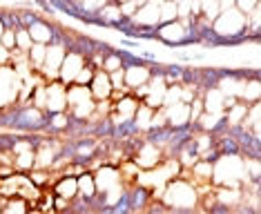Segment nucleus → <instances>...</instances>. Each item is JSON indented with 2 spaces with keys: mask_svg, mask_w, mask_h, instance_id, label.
I'll list each match as a JSON object with an SVG mask.
<instances>
[{
  "mask_svg": "<svg viewBox=\"0 0 261 214\" xmlns=\"http://www.w3.org/2000/svg\"><path fill=\"white\" fill-rule=\"evenodd\" d=\"M36 165V150H22L14 154V170L18 172H32Z\"/></svg>",
  "mask_w": 261,
  "mask_h": 214,
  "instance_id": "obj_15",
  "label": "nucleus"
},
{
  "mask_svg": "<svg viewBox=\"0 0 261 214\" xmlns=\"http://www.w3.org/2000/svg\"><path fill=\"white\" fill-rule=\"evenodd\" d=\"M85 65V56H81V54H74V51H67L61 63V69H58V81L65 83V85H72L76 74H79V69Z\"/></svg>",
  "mask_w": 261,
  "mask_h": 214,
  "instance_id": "obj_7",
  "label": "nucleus"
},
{
  "mask_svg": "<svg viewBox=\"0 0 261 214\" xmlns=\"http://www.w3.org/2000/svg\"><path fill=\"white\" fill-rule=\"evenodd\" d=\"M163 147L154 145L150 141H143L141 143V147L136 150V154L132 156V160L136 165H139V170H150L154 165H159L163 160Z\"/></svg>",
  "mask_w": 261,
  "mask_h": 214,
  "instance_id": "obj_5",
  "label": "nucleus"
},
{
  "mask_svg": "<svg viewBox=\"0 0 261 214\" xmlns=\"http://www.w3.org/2000/svg\"><path fill=\"white\" fill-rule=\"evenodd\" d=\"M45 89H47L45 112H67V85L54 78L45 83Z\"/></svg>",
  "mask_w": 261,
  "mask_h": 214,
  "instance_id": "obj_4",
  "label": "nucleus"
},
{
  "mask_svg": "<svg viewBox=\"0 0 261 214\" xmlns=\"http://www.w3.org/2000/svg\"><path fill=\"white\" fill-rule=\"evenodd\" d=\"M129 194V207L132 210H147L152 203V190L141 185V183H134L132 188H127Z\"/></svg>",
  "mask_w": 261,
  "mask_h": 214,
  "instance_id": "obj_10",
  "label": "nucleus"
},
{
  "mask_svg": "<svg viewBox=\"0 0 261 214\" xmlns=\"http://www.w3.org/2000/svg\"><path fill=\"white\" fill-rule=\"evenodd\" d=\"M199 3H201V18H205L207 22L215 20V18L219 16V11H221L219 0H199Z\"/></svg>",
  "mask_w": 261,
  "mask_h": 214,
  "instance_id": "obj_21",
  "label": "nucleus"
},
{
  "mask_svg": "<svg viewBox=\"0 0 261 214\" xmlns=\"http://www.w3.org/2000/svg\"><path fill=\"white\" fill-rule=\"evenodd\" d=\"M65 54H67V49H65L63 45H47L45 61H43V65H40V69H38V74L43 76L45 81L58 78V69H61V63H63Z\"/></svg>",
  "mask_w": 261,
  "mask_h": 214,
  "instance_id": "obj_3",
  "label": "nucleus"
},
{
  "mask_svg": "<svg viewBox=\"0 0 261 214\" xmlns=\"http://www.w3.org/2000/svg\"><path fill=\"white\" fill-rule=\"evenodd\" d=\"M110 0H79V9L85 14H98Z\"/></svg>",
  "mask_w": 261,
  "mask_h": 214,
  "instance_id": "obj_23",
  "label": "nucleus"
},
{
  "mask_svg": "<svg viewBox=\"0 0 261 214\" xmlns=\"http://www.w3.org/2000/svg\"><path fill=\"white\" fill-rule=\"evenodd\" d=\"M49 192L54 196H63V199L72 201L79 194V181H76L74 174H61L56 178L54 185H49Z\"/></svg>",
  "mask_w": 261,
  "mask_h": 214,
  "instance_id": "obj_9",
  "label": "nucleus"
},
{
  "mask_svg": "<svg viewBox=\"0 0 261 214\" xmlns=\"http://www.w3.org/2000/svg\"><path fill=\"white\" fill-rule=\"evenodd\" d=\"M16 141H18V132H0V154H11Z\"/></svg>",
  "mask_w": 261,
  "mask_h": 214,
  "instance_id": "obj_22",
  "label": "nucleus"
},
{
  "mask_svg": "<svg viewBox=\"0 0 261 214\" xmlns=\"http://www.w3.org/2000/svg\"><path fill=\"white\" fill-rule=\"evenodd\" d=\"M199 188L192 181L181 176H174L172 181L165 183L161 201L168 210H192L199 203Z\"/></svg>",
  "mask_w": 261,
  "mask_h": 214,
  "instance_id": "obj_1",
  "label": "nucleus"
},
{
  "mask_svg": "<svg viewBox=\"0 0 261 214\" xmlns=\"http://www.w3.org/2000/svg\"><path fill=\"white\" fill-rule=\"evenodd\" d=\"M114 3H118V5H121V3H125V0H114Z\"/></svg>",
  "mask_w": 261,
  "mask_h": 214,
  "instance_id": "obj_32",
  "label": "nucleus"
},
{
  "mask_svg": "<svg viewBox=\"0 0 261 214\" xmlns=\"http://www.w3.org/2000/svg\"><path fill=\"white\" fill-rule=\"evenodd\" d=\"M201 100H203V112H210V114H221L225 112V94L221 92L219 87H212V89H205L201 94Z\"/></svg>",
  "mask_w": 261,
  "mask_h": 214,
  "instance_id": "obj_11",
  "label": "nucleus"
},
{
  "mask_svg": "<svg viewBox=\"0 0 261 214\" xmlns=\"http://www.w3.org/2000/svg\"><path fill=\"white\" fill-rule=\"evenodd\" d=\"M152 114H154V110H152V107H147L145 103H141V105H139V110L134 112V123H136V127H139L141 132H145V129H150Z\"/></svg>",
  "mask_w": 261,
  "mask_h": 214,
  "instance_id": "obj_18",
  "label": "nucleus"
},
{
  "mask_svg": "<svg viewBox=\"0 0 261 214\" xmlns=\"http://www.w3.org/2000/svg\"><path fill=\"white\" fill-rule=\"evenodd\" d=\"M22 87V78L18 71L14 69V65H0V107H9L18 103V94Z\"/></svg>",
  "mask_w": 261,
  "mask_h": 214,
  "instance_id": "obj_2",
  "label": "nucleus"
},
{
  "mask_svg": "<svg viewBox=\"0 0 261 214\" xmlns=\"http://www.w3.org/2000/svg\"><path fill=\"white\" fill-rule=\"evenodd\" d=\"M110 81H112V87H114V89L125 87V71H123V67L110 71Z\"/></svg>",
  "mask_w": 261,
  "mask_h": 214,
  "instance_id": "obj_28",
  "label": "nucleus"
},
{
  "mask_svg": "<svg viewBox=\"0 0 261 214\" xmlns=\"http://www.w3.org/2000/svg\"><path fill=\"white\" fill-rule=\"evenodd\" d=\"M7 63H9V49H5L0 45V65H7Z\"/></svg>",
  "mask_w": 261,
  "mask_h": 214,
  "instance_id": "obj_31",
  "label": "nucleus"
},
{
  "mask_svg": "<svg viewBox=\"0 0 261 214\" xmlns=\"http://www.w3.org/2000/svg\"><path fill=\"white\" fill-rule=\"evenodd\" d=\"M76 181H79V194L81 196L92 199V196L96 194V181H94V172L92 170L81 172V174L76 176Z\"/></svg>",
  "mask_w": 261,
  "mask_h": 214,
  "instance_id": "obj_14",
  "label": "nucleus"
},
{
  "mask_svg": "<svg viewBox=\"0 0 261 214\" xmlns=\"http://www.w3.org/2000/svg\"><path fill=\"white\" fill-rule=\"evenodd\" d=\"M45 51H47V45L45 43H34L32 47H29L27 61H29V65H32L34 71L40 69V65H43V61H45Z\"/></svg>",
  "mask_w": 261,
  "mask_h": 214,
  "instance_id": "obj_17",
  "label": "nucleus"
},
{
  "mask_svg": "<svg viewBox=\"0 0 261 214\" xmlns=\"http://www.w3.org/2000/svg\"><path fill=\"white\" fill-rule=\"evenodd\" d=\"M179 18V7L174 0H161L159 3V22H168Z\"/></svg>",
  "mask_w": 261,
  "mask_h": 214,
  "instance_id": "obj_19",
  "label": "nucleus"
},
{
  "mask_svg": "<svg viewBox=\"0 0 261 214\" xmlns=\"http://www.w3.org/2000/svg\"><path fill=\"white\" fill-rule=\"evenodd\" d=\"M90 94L94 100H105L112 96V92H114V87H112V81H110V74L103 69H96V74H94V78L90 85Z\"/></svg>",
  "mask_w": 261,
  "mask_h": 214,
  "instance_id": "obj_8",
  "label": "nucleus"
},
{
  "mask_svg": "<svg viewBox=\"0 0 261 214\" xmlns=\"http://www.w3.org/2000/svg\"><path fill=\"white\" fill-rule=\"evenodd\" d=\"M76 3H79V0H76Z\"/></svg>",
  "mask_w": 261,
  "mask_h": 214,
  "instance_id": "obj_33",
  "label": "nucleus"
},
{
  "mask_svg": "<svg viewBox=\"0 0 261 214\" xmlns=\"http://www.w3.org/2000/svg\"><path fill=\"white\" fill-rule=\"evenodd\" d=\"M123 71H125V87H129V89L143 85L152 76L150 65H134V67H125Z\"/></svg>",
  "mask_w": 261,
  "mask_h": 214,
  "instance_id": "obj_12",
  "label": "nucleus"
},
{
  "mask_svg": "<svg viewBox=\"0 0 261 214\" xmlns=\"http://www.w3.org/2000/svg\"><path fill=\"white\" fill-rule=\"evenodd\" d=\"M248 105H250V103H243V100H237L234 105H230L228 110L223 112L228 125H241L243 118H246V114H248Z\"/></svg>",
  "mask_w": 261,
  "mask_h": 214,
  "instance_id": "obj_16",
  "label": "nucleus"
},
{
  "mask_svg": "<svg viewBox=\"0 0 261 214\" xmlns=\"http://www.w3.org/2000/svg\"><path fill=\"white\" fill-rule=\"evenodd\" d=\"M98 14H100V18H103V20L108 22L110 27L114 25V22L118 20V18L123 16V14H121V5H118V3H114V0H110V3H108V5H105V7H103V9L98 11Z\"/></svg>",
  "mask_w": 261,
  "mask_h": 214,
  "instance_id": "obj_20",
  "label": "nucleus"
},
{
  "mask_svg": "<svg viewBox=\"0 0 261 214\" xmlns=\"http://www.w3.org/2000/svg\"><path fill=\"white\" fill-rule=\"evenodd\" d=\"M32 45H34V40H32V36H29L27 29L25 27L16 29V47H18L20 51H29Z\"/></svg>",
  "mask_w": 261,
  "mask_h": 214,
  "instance_id": "obj_25",
  "label": "nucleus"
},
{
  "mask_svg": "<svg viewBox=\"0 0 261 214\" xmlns=\"http://www.w3.org/2000/svg\"><path fill=\"white\" fill-rule=\"evenodd\" d=\"M123 67V63H121V58H118V54L116 51H112V54H108V56L103 58V65H100V69L103 71H114V69H121Z\"/></svg>",
  "mask_w": 261,
  "mask_h": 214,
  "instance_id": "obj_26",
  "label": "nucleus"
},
{
  "mask_svg": "<svg viewBox=\"0 0 261 214\" xmlns=\"http://www.w3.org/2000/svg\"><path fill=\"white\" fill-rule=\"evenodd\" d=\"M183 34H186V27H183L181 18L168 20V22H159L156 25V40H161V43L168 47H179Z\"/></svg>",
  "mask_w": 261,
  "mask_h": 214,
  "instance_id": "obj_6",
  "label": "nucleus"
},
{
  "mask_svg": "<svg viewBox=\"0 0 261 214\" xmlns=\"http://www.w3.org/2000/svg\"><path fill=\"white\" fill-rule=\"evenodd\" d=\"M259 5V0H234V7L237 9H241L243 14H248L252 7H257Z\"/></svg>",
  "mask_w": 261,
  "mask_h": 214,
  "instance_id": "obj_29",
  "label": "nucleus"
},
{
  "mask_svg": "<svg viewBox=\"0 0 261 214\" xmlns=\"http://www.w3.org/2000/svg\"><path fill=\"white\" fill-rule=\"evenodd\" d=\"M94 74H96V69L92 67V65H83V67L79 69V74H76V78H74V83L76 85H90L92 83V78H94Z\"/></svg>",
  "mask_w": 261,
  "mask_h": 214,
  "instance_id": "obj_24",
  "label": "nucleus"
},
{
  "mask_svg": "<svg viewBox=\"0 0 261 214\" xmlns=\"http://www.w3.org/2000/svg\"><path fill=\"white\" fill-rule=\"evenodd\" d=\"M27 32H29V36H32L34 43H45L47 45L51 40V34H54V22L45 20V18H38L34 25L27 27Z\"/></svg>",
  "mask_w": 261,
  "mask_h": 214,
  "instance_id": "obj_13",
  "label": "nucleus"
},
{
  "mask_svg": "<svg viewBox=\"0 0 261 214\" xmlns=\"http://www.w3.org/2000/svg\"><path fill=\"white\" fill-rule=\"evenodd\" d=\"M0 45H3L5 47V49H14V47H16V32H14V29H5V32H3V36H0Z\"/></svg>",
  "mask_w": 261,
  "mask_h": 214,
  "instance_id": "obj_27",
  "label": "nucleus"
},
{
  "mask_svg": "<svg viewBox=\"0 0 261 214\" xmlns=\"http://www.w3.org/2000/svg\"><path fill=\"white\" fill-rule=\"evenodd\" d=\"M121 47H125V49H139V40H132V38H125V40H121Z\"/></svg>",
  "mask_w": 261,
  "mask_h": 214,
  "instance_id": "obj_30",
  "label": "nucleus"
}]
</instances>
